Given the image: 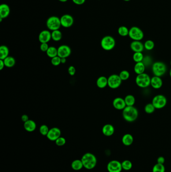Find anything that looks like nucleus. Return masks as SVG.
Listing matches in <instances>:
<instances>
[{
    "mask_svg": "<svg viewBox=\"0 0 171 172\" xmlns=\"http://www.w3.org/2000/svg\"><path fill=\"white\" fill-rule=\"evenodd\" d=\"M138 116V110L134 106H126L122 111L123 118L129 122H132L137 120Z\"/></svg>",
    "mask_w": 171,
    "mask_h": 172,
    "instance_id": "f257e3e1",
    "label": "nucleus"
},
{
    "mask_svg": "<svg viewBox=\"0 0 171 172\" xmlns=\"http://www.w3.org/2000/svg\"><path fill=\"white\" fill-rule=\"evenodd\" d=\"M84 167L87 170L93 169L97 164V159L95 156L91 153H87L84 154L81 159Z\"/></svg>",
    "mask_w": 171,
    "mask_h": 172,
    "instance_id": "f03ea898",
    "label": "nucleus"
},
{
    "mask_svg": "<svg viewBox=\"0 0 171 172\" xmlns=\"http://www.w3.org/2000/svg\"><path fill=\"white\" fill-rule=\"evenodd\" d=\"M100 45L103 50L106 51H110L115 47V39L112 36L107 35L102 38L100 42Z\"/></svg>",
    "mask_w": 171,
    "mask_h": 172,
    "instance_id": "7ed1b4c3",
    "label": "nucleus"
},
{
    "mask_svg": "<svg viewBox=\"0 0 171 172\" xmlns=\"http://www.w3.org/2000/svg\"><path fill=\"white\" fill-rule=\"evenodd\" d=\"M151 78L146 73L138 74L136 78V83L138 87L146 88L151 85Z\"/></svg>",
    "mask_w": 171,
    "mask_h": 172,
    "instance_id": "20e7f679",
    "label": "nucleus"
},
{
    "mask_svg": "<svg viewBox=\"0 0 171 172\" xmlns=\"http://www.w3.org/2000/svg\"><path fill=\"white\" fill-rule=\"evenodd\" d=\"M46 26L48 29L52 31L59 30L61 26L60 19L55 16L50 17L47 20Z\"/></svg>",
    "mask_w": 171,
    "mask_h": 172,
    "instance_id": "39448f33",
    "label": "nucleus"
},
{
    "mask_svg": "<svg viewBox=\"0 0 171 172\" xmlns=\"http://www.w3.org/2000/svg\"><path fill=\"white\" fill-rule=\"evenodd\" d=\"M152 71L155 76L161 77L166 73L167 66L164 62H157L153 65Z\"/></svg>",
    "mask_w": 171,
    "mask_h": 172,
    "instance_id": "423d86ee",
    "label": "nucleus"
},
{
    "mask_svg": "<svg viewBox=\"0 0 171 172\" xmlns=\"http://www.w3.org/2000/svg\"><path fill=\"white\" fill-rule=\"evenodd\" d=\"M129 36L134 41H141L144 38V34L140 28L133 26L129 30Z\"/></svg>",
    "mask_w": 171,
    "mask_h": 172,
    "instance_id": "0eeeda50",
    "label": "nucleus"
},
{
    "mask_svg": "<svg viewBox=\"0 0 171 172\" xmlns=\"http://www.w3.org/2000/svg\"><path fill=\"white\" fill-rule=\"evenodd\" d=\"M152 103L156 109H162L167 105V98L163 95H156L153 99Z\"/></svg>",
    "mask_w": 171,
    "mask_h": 172,
    "instance_id": "6e6552de",
    "label": "nucleus"
},
{
    "mask_svg": "<svg viewBox=\"0 0 171 172\" xmlns=\"http://www.w3.org/2000/svg\"><path fill=\"white\" fill-rule=\"evenodd\" d=\"M107 78L108 87L113 89L118 88L122 84V80L118 74H111Z\"/></svg>",
    "mask_w": 171,
    "mask_h": 172,
    "instance_id": "1a4fd4ad",
    "label": "nucleus"
},
{
    "mask_svg": "<svg viewBox=\"0 0 171 172\" xmlns=\"http://www.w3.org/2000/svg\"><path fill=\"white\" fill-rule=\"evenodd\" d=\"M107 169L109 172H121L122 170V163L116 160H113L108 162Z\"/></svg>",
    "mask_w": 171,
    "mask_h": 172,
    "instance_id": "9d476101",
    "label": "nucleus"
},
{
    "mask_svg": "<svg viewBox=\"0 0 171 172\" xmlns=\"http://www.w3.org/2000/svg\"><path fill=\"white\" fill-rule=\"evenodd\" d=\"M60 22L61 26L64 28H69L74 23V19L69 14H65L61 17Z\"/></svg>",
    "mask_w": 171,
    "mask_h": 172,
    "instance_id": "9b49d317",
    "label": "nucleus"
},
{
    "mask_svg": "<svg viewBox=\"0 0 171 172\" xmlns=\"http://www.w3.org/2000/svg\"><path fill=\"white\" fill-rule=\"evenodd\" d=\"M57 50L58 56L60 58H67L71 54V48L67 45H61Z\"/></svg>",
    "mask_w": 171,
    "mask_h": 172,
    "instance_id": "f8f14e48",
    "label": "nucleus"
},
{
    "mask_svg": "<svg viewBox=\"0 0 171 172\" xmlns=\"http://www.w3.org/2000/svg\"><path fill=\"white\" fill-rule=\"evenodd\" d=\"M61 132L59 128L57 127H53L51 128L49 131L47 138L51 141H55L56 139L60 137Z\"/></svg>",
    "mask_w": 171,
    "mask_h": 172,
    "instance_id": "ddd939ff",
    "label": "nucleus"
},
{
    "mask_svg": "<svg viewBox=\"0 0 171 172\" xmlns=\"http://www.w3.org/2000/svg\"><path fill=\"white\" fill-rule=\"evenodd\" d=\"M51 39V33L47 30L42 31L39 34V41L41 43L49 42Z\"/></svg>",
    "mask_w": 171,
    "mask_h": 172,
    "instance_id": "4468645a",
    "label": "nucleus"
},
{
    "mask_svg": "<svg viewBox=\"0 0 171 172\" xmlns=\"http://www.w3.org/2000/svg\"><path fill=\"white\" fill-rule=\"evenodd\" d=\"M112 105L114 108L117 110H123L126 106L125 99L121 97H117L114 99Z\"/></svg>",
    "mask_w": 171,
    "mask_h": 172,
    "instance_id": "2eb2a0df",
    "label": "nucleus"
},
{
    "mask_svg": "<svg viewBox=\"0 0 171 172\" xmlns=\"http://www.w3.org/2000/svg\"><path fill=\"white\" fill-rule=\"evenodd\" d=\"M130 47L134 52H142L145 48L144 44L141 41H133L130 43Z\"/></svg>",
    "mask_w": 171,
    "mask_h": 172,
    "instance_id": "dca6fc26",
    "label": "nucleus"
},
{
    "mask_svg": "<svg viewBox=\"0 0 171 172\" xmlns=\"http://www.w3.org/2000/svg\"><path fill=\"white\" fill-rule=\"evenodd\" d=\"M10 13V7L6 4L0 5V18L5 19L9 16Z\"/></svg>",
    "mask_w": 171,
    "mask_h": 172,
    "instance_id": "f3484780",
    "label": "nucleus"
},
{
    "mask_svg": "<svg viewBox=\"0 0 171 172\" xmlns=\"http://www.w3.org/2000/svg\"><path fill=\"white\" fill-rule=\"evenodd\" d=\"M151 85L153 88L159 89L163 86V80L161 77L155 76L151 78Z\"/></svg>",
    "mask_w": 171,
    "mask_h": 172,
    "instance_id": "a211bd4d",
    "label": "nucleus"
},
{
    "mask_svg": "<svg viewBox=\"0 0 171 172\" xmlns=\"http://www.w3.org/2000/svg\"><path fill=\"white\" fill-rule=\"evenodd\" d=\"M102 132L105 136H111L114 134L115 132V128L114 126L111 124H106L103 126Z\"/></svg>",
    "mask_w": 171,
    "mask_h": 172,
    "instance_id": "6ab92c4d",
    "label": "nucleus"
},
{
    "mask_svg": "<svg viewBox=\"0 0 171 172\" xmlns=\"http://www.w3.org/2000/svg\"><path fill=\"white\" fill-rule=\"evenodd\" d=\"M24 127L28 132H33L36 128V124L35 121L29 119L24 122Z\"/></svg>",
    "mask_w": 171,
    "mask_h": 172,
    "instance_id": "aec40b11",
    "label": "nucleus"
},
{
    "mask_svg": "<svg viewBox=\"0 0 171 172\" xmlns=\"http://www.w3.org/2000/svg\"><path fill=\"white\" fill-rule=\"evenodd\" d=\"M96 85L99 88L103 89L108 86V78L104 76H101L97 78Z\"/></svg>",
    "mask_w": 171,
    "mask_h": 172,
    "instance_id": "412c9836",
    "label": "nucleus"
},
{
    "mask_svg": "<svg viewBox=\"0 0 171 172\" xmlns=\"http://www.w3.org/2000/svg\"><path fill=\"white\" fill-rule=\"evenodd\" d=\"M134 142V138L130 134H126L122 136V142L126 146H130Z\"/></svg>",
    "mask_w": 171,
    "mask_h": 172,
    "instance_id": "4be33fe9",
    "label": "nucleus"
},
{
    "mask_svg": "<svg viewBox=\"0 0 171 172\" xmlns=\"http://www.w3.org/2000/svg\"><path fill=\"white\" fill-rule=\"evenodd\" d=\"M145 70V65L142 62H137L134 66V71L137 74L144 73Z\"/></svg>",
    "mask_w": 171,
    "mask_h": 172,
    "instance_id": "5701e85b",
    "label": "nucleus"
},
{
    "mask_svg": "<svg viewBox=\"0 0 171 172\" xmlns=\"http://www.w3.org/2000/svg\"><path fill=\"white\" fill-rule=\"evenodd\" d=\"M9 49L7 46H0V59H5L6 58L9 57Z\"/></svg>",
    "mask_w": 171,
    "mask_h": 172,
    "instance_id": "b1692460",
    "label": "nucleus"
},
{
    "mask_svg": "<svg viewBox=\"0 0 171 172\" xmlns=\"http://www.w3.org/2000/svg\"><path fill=\"white\" fill-rule=\"evenodd\" d=\"M3 61L4 62L6 67H7V68H12L15 65V59L12 57L9 56L6 58L5 59H4Z\"/></svg>",
    "mask_w": 171,
    "mask_h": 172,
    "instance_id": "393cba45",
    "label": "nucleus"
},
{
    "mask_svg": "<svg viewBox=\"0 0 171 172\" xmlns=\"http://www.w3.org/2000/svg\"><path fill=\"white\" fill-rule=\"evenodd\" d=\"M71 168L75 171H80L83 167L84 165L81 160H76L72 162Z\"/></svg>",
    "mask_w": 171,
    "mask_h": 172,
    "instance_id": "a878e982",
    "label": "nucleus"
},
{
    "mask_svg": "<svg viewBox=\"0 0 171 172\" xmlns=\"http://www.w3.org/2000/svg\"><path fill=\"white\" fill-rule=\"evenodd\" d=\"M62 34L61 32L59 30L53 31L51 32V38L55 42H59L62 39Z\"/></svg>",
    "mask_w": 171,
    "mask_h": 172,
    "instance_id": "bb28decb",
    "label": "nucleus"
},
{
    "mask_svg": "<svg viewBox=\"0 0 171 172\" xmlns=\"http://www.w3.org/2000/svg\"><path fill=\"white\" fill-rule=\"evenodd\" d=\"M47 55L49 58H52L56 57L58 55L57 48L54 46H50L46 51Z\"/></svg>",
    "mask_w": 171,
    "mask_h": 172,
    "instance_id": "cd10ccee",
    "label": "nucleus"
},
{
    "mask_svg": "<svg viewBox=\"0 0 171 172\" xmlns=\"http://www.w3.org/2000/svg\"><path fill=\"white\" fill-rule=\"evenodd\" d=\"M125 102L126 106H133L135 104L136 99L132 95H128L125 97Z\"/></svg>",
    "mask_w": 171,
    "mask_h": 172,
    "instance_id": "c85d7f7f",
    "label": "nucleus"
},
{
    "mask_svg": "<svg viewBox=\"0 0 171 172\" xmlns=\"http://www.w3.org/2000/svg\"><path fill=\"white\" fill-rule=\"evenodd\" d=\"M118 33L119 35L122 37H125L129 35V29L126 26H120L118 29Z\"/></svg>",
    "mask_w": 171,
    "mask_h": 172,
    "instance_id": "c756f323",
    "label": "nucleus"
},
{
    "mask_svg": "<svg viewBox=\"0 0 171 172\" xmlns=\"http://www.w3.org/2000/svg\"><path fill=\"white\" fill-rule=\"evenodd\" d=\"M133 59L135 62H142L144 59V55L142 52H134L133 55Z\"/></svg>",
    "mask_w": 171,
    "mask_h": 172,
    "instance_id": "7c9ffc66",
    "label": "nucleus"
},
{
    "mask_svg": "<svg viewBox=\"0 0 171 172\" xmlns=\"http://www.w3.org/2000/svg\"><path fill=\"white\" fill-rule=\"evenodd\" d=\"M122 169L126 171L130 170L133 167L132 162L129 160H125L122 162Z\"/></svg>",
    "mask_w": 171,
    "mask_h": 172,
    "instance_id": "2f4dec72",
    "label": "nucleus"
},
{
    "mask_svg": "<svg viewBox=\"0 0 171 172\" xmlns=\"http://www.w3.org/2000/svg\"><path fill=\"white\" fill-rule=\"evenodd\" d=\"M153 172H165V168L163 164H156L153 168Z\"/></svg>",
    "mask_w": 171,
    "mask_h": 172,
    "instance_id": "473e14b6",
    "label": "nucleus"
},
{
    "mask_svg": "<svg viewBox=\"0 0 171 172\" xmlns=\"http://www.w3.org/2000/svg\"><path fill=\"white\" fill-rule=\"evenodd\" d=\"M144 47L147 50H152L155 47V43L151 40H146L144 43Z\"/></svg>",
    "mask_w": 171,
    "mask_h": 172,
    "instance_id": "72a5a7b5",
    "label": "nucleus"
},
{
    "mask_svg": "<svg viewBox=\"0 0 171 172\" xmlns=\"http://www.w3.org/2000/svg\"><path fill=\"white\" fill-rule=\"evenodd\" d=\"M155 109L156 108L152 103L148 104L145 107V111L148 114H152L155 111Z\"/></svg>",
    "mask_w": 171,
    "mask_h": 172,
    "instance_id": "f704fd0d",
    "label": "nucleus"
},
{
    "mask_svg": "<svg viewBox=\"0 0 171 172\" xmlns=\"http://www.w3.org/2000/svg\"><path fill=\"white\" fill-rule=\"evenodd\" d=\"M119 76L122 81H126V80L129 79L130 76V74L127 70H122V72L119 73Z\"/></svg>",
    "mask_w": 171,
    "mask_h": 172,
    "instance_id": "c9c22d12",
    "label": "nucleus"
},
{
    "mask_svg": "<svg viewBox=\"0 0 171 172\" xmlns=\"http://www.w3.org/2000/svg\"><path fill=\"white\" fill-rule=\"evenodd\" d=\"M49 130L48 127L45 124L41 125L40 128H39V131H40V134L43 136H47Z\"/></svg>",
    "mask_w": 171,
    "mask_h": 172,
    "instance_id": "e433bc0d",
    "label": "nucleus"
},
{
    "mask_svg": "<svg viewBox=\"0 0 171 172\" xmlns=\"http://www.w3.org/2000/svg\"><path fill=\"white\" fill-rule=\"evenodd\" d=\"M51 62L52 63V65H53L54 66H58L60 63H61V58L58 57V55L56 56V57H54V58H51Z\"/></svg>",
    "mask_w": 171,
    "mask_h": 172,
    "instance_id": "4c0bfd02",
    "label": "nucleus"
},
{
    "mask_svg": "<svg viewBox=\"0 0 171 172\" xmlns=\"http://www.w3.org/2000/svg\"><path fill=\"white\" fill-rule=\"evenodd\" d=\"M55 142L56 145H57V146H63L64 145H65L66 139L60 136V137H59L58 138L56 139Z\"/></svg>",
    "mask_w": 171,
    "mask_h": 172,
    "instance_id": "58836bf2",
    "label": "nucleus"
},
{
    "mask_svg": "<svg viewBox=\"0 0 171 172\" xmlns=\"http://www.w3.org/2000/svg\"><path fill=\"white\" fill-rule=\"evenodd\" d=\"M49 46H48V43H41L40 48L41 51L43 52H46L47 51Z\"/></svg>",
    "mask_w": 171,
    "mask_h": 172,
    "instance_id": "ea45409f",
    "label": "nucleus"
},
{
    "mask_svg": "<svg viewBox=\"0 0 171 172\" xmlns=\"http://www.w3.org/2000/svg\"><path fill=\"white\" fill-rule=\"evenodd\" d=\"M68 74H70V76H74V74H76V68H75L74 66H71L68 69Z\"/></svg>",
    "mask_w": 171,
    "mask_h": 172,
    "instance_id": "a19ab883",
    "label": "nucleus"
},
{
    "mask_svg": "<svg viewBox=\"0 0 171 172\" xmlns=\"http://www.w3.org/2000/svg\"><path fill=\"white\" fill-rule=\"evenodd\" d=\"M86 0H72L73 2L77 5H81L84 4Z\"/></svg>",
    "mask_w": 171,
    "mask_h": 172,
    "instance_id": "79ce46f5",
    "label": "nucleus"
},
{
    "mask_svg": "<svg viewBox=\"0 0 171 172\" xmlns=\"http://www.w3.org/2000/svg\"><path fill=\"white\" fill-rule=\"evenodd\" d=\"M165 161V159L163 157H160L157 158V163L160 164H164Z\"/></svg>",
    "mask_w": 171,
    "mask_h": 172,
    "instance_id": "37998d69",
    "label": "nucleus"
},
{
    "mask_svg": "<svg viewBox=\"0 0 171 172\" xmlns=\"http://www.w3.org/2000/svg\"><path fill=\"white\" fill-rule=\"evenodd\" d=\"M21 120L23 121L24 122H25L26 121L29 120V116L26 114H23L21 117Z\"/></svg>",
    "mask_w": 171,
    "mask_h": 172,
    "instance_id": "c03bdc74",
    "label": "nucleus"
},
{
    "mask_svg": "<svg viewBox=\"0 0 171 172\" xmlns=\"http://www.w3.org/2000/svg\"><path fill=\"white\" fill-rule=\"evenodd\" d=\"M5 66L4 62L2 59H0V70H2Z\"/></svg>",
    "mask_w": 171,
    "mask_h": 172,
    "instance_id": "a18cd8bd",
    "label": "nucleus"
},
{
    "mask_svg": "<svg viewBox=\"0 0 171 172\" xmlns=\"http://www.w3.org/2000/svg\"><path fill=\"white\" fill-rule=\"evenodd\" d=\"M66 62V58H61V63H65Z\"/></svg>",
    "mask_w": 171,
    "mask_h": 172,
    "instance_id": "49530a36",
    "label": "nucleus"
},
{
    "mask_svg": "<svg viewBox=\"0 0 171 172\" xmlns=\"http://www.w3.org/2000/svg\"><path fill=\"white\" fill-rule=\"evenodd\" d=\"M58 1H59L61 2H63V3H64V2H67L68 0H58Z\"/></svg>",
    "mask_w": 171,
    "mask_h": 172,
    "instance_id": "de8ad7c7",
    "label": "nucleus"
},
{
    "mask_svg": "<svg viewBox=\"0 0 171 172\" xmlns=\"http://www.w3.org/2000/svg\"><path fill=\"white\" fill-rule=\"evenodd\" d=\"M123 1L125 2H129L130 1V0H123Z\"/></svg>",
    "mask_w": 171,
    "mask_h": 172,
    "instance_id": "09e8293b",
    "label": "nucleus"
},
{
    "mask_svg": "<svg viewBox=\"0 0 171 172\" xmlns=\"http://www.w3.org/2000/svg\"><path fill=\"white\" fill-rule=\"evenodd\" d=\"M170 77H171V70H170Z\"/></svg>",
    "mask_w": 171,
    "mask_h": 172,
    "instance_id": "8fccbe9b",
    "label": "nucleus"
},
{
    "mask_svg": "<svg viewBox=\"0 0 171 172\" xmlns=\"http://www.w3.org/2000/svg\"><path fill=\"white\" fill-rule=\"evenodd\" d=\"M170 64H171V62H170Z\"/></svg>",
    "mask_w": 171,
    "mask_h": 172,
    "instance_id": "3c124183",
    "label": "nucleus"
},
{
    "mask_svg": "<svg viewBox=\"0 0 171 172\" xmlns=\"http://www.w3.org/2000/svg\"><path fill=\"white\" fill-rule=\"evenodd\" d=\"M99 1H100V0H99Z\"/></svg>",
    "mask_w": 171,
    "mask_h": 172,
    "instance_id": "603ef678",
    "label": "nucleus"
}]
</instances>
